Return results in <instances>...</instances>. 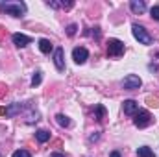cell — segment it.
<instances>
[{"label": "cell", "mask_w": 159, "mask_h": 157, "mask_svg": "<svg viewBox=\"0 0 159 157\" xmlns=\"http://www.w3.org/2000/svg\"><path fill=\"white\" fill-rule=\"evenodd\" d=\"M0 9L6 13V15H11V17H24L26 13V4L24 2H15V0H9V2H2L0 4Z\"/></svg>", "instance_id": "6da1fadb"}, {"label": "cell", "mask_w": 159, "mask_h": 157, "mask_svg": "<svg viewBox=\"0 0 159 157\" xmlns=\"http://www.w3.org/2000/svg\"><path fill=\"white\" fill-rule=\"evenodd\" d=\"M131 32H133V37L139 41L141 44H152V35L146 32L144 26H141V24H133V26H131Z\"/></svg>", "instance_id": "7a4b0ae2"}, {"label": "cell", "mask_w": 159, "mask_h": 157, "mask_svg": "<svg viewBox=\"0 0 159 157\" xmlns=\"http://www.w3.org/2000/svg\"><path fill=\"white\" fill-rule=\"evenodd\" d=\"M126 52V44L120 39H109L107 43V56L109 57H120Z\"/></svg>", "instance_id": "3957f363"}, {"label": "cell", "mask_w": 159, "mask_h": 157, "mask_svg": "<svg viewBox=\"0 0 159 157\" xmlns=\"http://www.w3.org/2000/svg\"><path fill=\"white\" fill-rule=\"evenodd\" d=\"M143 85V79L139 78L137 74H128L124 81H122V87L124 89H128V91H135V89H139Z\"/></svg>", "instance_id": "277c9868"}, {"label": "cell", "mask_w": 159, "mask_h": 157, "mask_svg": "<svg viewBox=\"0 0 159 157\" xmlns=\"http://www.w3.org/2000/svg\"><path fill=\"white\" fill-rule=\"evenodd\" d=\"M133 122H135L137 128L143 129V128H148V126L154 122V118H152V115H150L148 111H139V113L135 115V120H133Z\"/></svg>", "instance_id": "5b68a950"}, {"label": "cell", "mask_w": 159, "mask_h": 157, "mask_svg": "<svg viewBox=\"0 0 159 157\" xmlns=\"http://www.w3.org/2000/svg\"><path fill=\"white\" fill-rule=\"evenodd\" d=\"M24 104H19V102H15V104H11L9 107H0V115H6V117H15V115H19V113H22L24 111Z\"/></svg>", "instance_id": "8992f818"}, {"label": "cell", "mask_w": 159, "mask_h": 157, "mask_svg": "<svg viewBox=\"0 0 159 157\" xmlns=\"http://www.w3.org/2000/svg\"><path fill=\"white\" fill-rule=\"evenodd\" d=\"M122 111H124V115H128V117H135V115L139 113V104H137L135 100H124Z\"/></svg>", "instance_id": "52a82bcc"}, {"label": "cell", "mask_w": 159, "mask_h": 157, "mask_svg": "<svg viewBox=\"0 0 159 157\" xmlns=\"http://www.w3.org/2000/svg\"><path fill=\"white\" fill-rule=\"evenodd\" d=\"M87 57H89L87 48H83V46H76V48L72 50V59H74L78 65H83V63L87 61Z\"/></svg>", "instance_id": "ba28073f"}, {"label": "cell", "mask_w": 159, "mask_h": 157, "mask_svg": "<svg viewBox=\"0 0 159 157\" xmlns=\"http://www.w3.org/2000/svg\"><path fill=\"white\" fill-rule=\"evenodd\" d=\"M11 41H13V44H15V46L24 48L26 44H30V43H32V37H28V35H24V34H13V35H11Z\"/></svg>", "instance_id": "9c48e42d"}, {"label": "cell", "mask_w": 159, "mask_h": 157, "mask_svg": "<svg viewBox=\"0 0 159 157\" xmlns=\"http://www.w3.org/2000/svg\"><path fill=\"white\" fill-rule=\"evenodd\" d=\"M54 65L59 72L65 70V59H63V48H56L54 50Z\"/></svg>", "instance_id": "30bf717a"}, {"label": "cell", "mask_w": 159, "mask_h": 157, "mask_svg": "<svg viewBox=\"0 0 159 157\" xmlns=\"http://www.w3.org/2000/svg\"><path fill=\"white\" fill-rule=\"evenodd\" d=\"M129 9H131L133 13L141 15V13L146 11V4H144L143 0H131V2H129Z\"/></svg>", "instance_id": "8fae6325"}, {"label": "cell", "mask_w": 159, "mask_h": 157, "mask_svg": "<svg viewBox=\"0 0 159 157\" xmlns=\"http://www.w3.org/2000/svg\"><path fill=\"white\" fill-rule=\"evenodd\" d=\"M50 7H54V9H70L72 6H74V2L72 0H69V2H56V0H48L46 2Z\"/></svg>", "instance_id": "7c38bea8"}, {"label": "cell", "mask_w": 159, "mask_h": 157, "mask_svg": "<svg viewBox=\"0 0 159 157\" xmlns=\"http://www.w3.org/2000/svg\"><path fill=\"white\" fill-rule=\"evenodd\" d=\"M35 139H37L39 142L50 141V131H46V129H37V131H35Z\"/></svg>", "instance_id": "4fadbf2b"}, {"label": "cell", "mask_w": 159, "mask_h": 157, "mask_svg": "<svg viewBox=\"0 0 159 157\" xmlns=\"http://www.w3.org/2000/svg\"><path fill=\"white\" fill-rule=\"evenodd\" d=\"M39 50L43 54H50V52H52V43L48 39H41L39 41Z\"/></svg>", "instance_id": "5bb4252c"}, {"label": "cell", "mask_w": 159, "mask_h": 157, "mask_svg": "<svg viewBox=\"0 0 159 157\" xmlns=\"http://www.w3.org/2000/svg\"><path fill=\"white\" fill-rule=\"evenodd\" d=\"M94 113H96V117H94V118H96L98 122H102V120L106 118V107L98 104V105H94Z\"/></svg>", "instance_id": "9a60e30c"}, {"label": "cell", "mask_w": 159, "mask_h": 157, "mask_svg": "<svg viewBox=\"0 0 159 157\" xmlns=\"http://www.w3.org/2000/svg\"><path fill=\"white\" fill-rule=\"evenodd\" d=\"M137 155L139 157H156V154H154L148 146H141V148L137 150Z\"/></svg>", "instance_id": "2e32d148"}, {"label": "cell", "mask_w": 159, "mask_h": 157, "mask_svg": "<svg viewBox=\"0 0 159 157\" xmlns=\"http://www.w3.org/2000/svg\"><path fill=\"white\" fill-rule=\"evenodd\" d=\"M56 122H57L61 128H69V126H70L69 117H65V115H61V113H59V115H56Z\"/></svg>", "instance_id": "e0dca14e"}, {"label": "cell", "mask_w": 159, "mask_h": 157, "mask_svg": "<svg viewBox=\"0 0 159 157\" xmlns=\"http://www.w3.org/2000/svg\"><path fill=\"white\" fill-rule=\"evenodd\" d=\"M39 120V113L37 111H30L28 113V118H26V124H34V122H37Z\"/></svg>", "instance_id": "ac0fdd59"}, {"label": "cell", "mask_w": 159, "mask_h": 157, "mask_svg": "<svg viewBox=\"0 0 159 157\" xmlns=\"http://www.w3.org/2000/svg\"><path fill=\"white\" fill-rule=\"evenodd\" d=\"M41 74H43L41 70H37V72L34 74V78H32V87H37V85L41 83V79H43V76H41Z\"/></svg>", "instance_id": "d6986e66"}, {"label": "cell", "mask_w": 159, "mask_h": 157, "mask_svg": "<svg viewBox=\"0 0 159 157\" xmlns=\"http://www.w3.org/2000/svg\"><path fill=\"white\" fill-rule=\"evenodd\" d=\"M11 157H32V154L26 152V150H17V152H13V155Z\"/></svg>", "instance_id": "ffe728a7"}, {"label": "cell", "mask_w": 159, "mask_h": 157, "mask_svg": "<svg viewBox=\"0 0 159 157\" xmlns=\"http://www.w3.org/2000/svg\"><path fill=\"white\" fill-rule=\"evenodd\" d=\"M76 30H78V26H76V24H69V26H67V35H69V37L76 35Z\"/></svg>", "instance_id": "44dd1931"}, {"label": "cell", "mask_w": 159, "mask_h": 157, "mask_svg": "<svg viewBox=\"0 0 159 157\" xmlns=\"http://www.w3.org/2000/svg\"><path fill=\"white\" fill-rule=\"evenodd\" d=\"M150 15H152L154 20H159V6H154V7L150 9Z\"/></svg>", "instance_id": "7402d4cb"}, {"label": "cell", "mask_w": 159, "mask_h": 157, "mask_svg": "<svg viewBox=\"0 0 159 157\" xmlns=\"http://www.w3.org/2000/svg\"><path fill=\"white\" fill-rule=\"evenodd\" d=\"M6 92H7V87H6L4 83H0V98H2V96H6Z\"/></svg>", "instance_id": "603a6c76"}, {"label": "cell", "mask_w": 159, "mask_h": 157, "mask_svg": "<svg viewBox=\"0 0 159 157\" xmlns=\"http://www.w3.org/2000/svg\"><path fill=\"white\" fill-rule=\"evenodd\" d=\"M98 139H100V135H98V133H93V135L89 137V142H94V141H98Z\"/></svg>", "instance_id": "cb8c5ba5"}, {"label": "cell", "mask_w": 159, "mask_h": 157, "mask_svg": "<svg viewBox=\"0 0 159 157\" xmlns=\"http://www.w3.org/2000/svg\"><path fill=\"white\" fill-rule=\"evenodd\" d=\"M148 105H154V107H157L159 102H157V100H152V98H148Z\"/></svg>", "instance_id": "d4e9b609"}, {"label": "cell", "mask_w": 159, "mask_h": 157, "mask_svg": "<svg viewBox=\"0 0 159 157\" xmlns=\"http://www.w3.org/2000/svg\"><path fill=\"white\" fill-rule=\"evenodd\" d=\"M93 34H94V37H96V39H100V28H94V32H93Z\"/></svg>", "instance_id": "484cf974"}, {"label": "cell", "mask_w": 159, "mask_h": 157, "mask_svg": "<svg viewBox=\"0 0 159 157\" xmlns=\"http://www.w3.org/2000/svg\"><path fill=\"white\" fill-rule=\"evenodd\" d=\"M109 157H120V152L115 150V152H111V155H109Z\"/></svg>", "instance_id": "4316f807"}, {"label": "cell", "mask_w": 159, "mask_h": 157, "mask_svg": "<svg viewBox=\"0 0 159 157\" xmlns=\"http://www.w3.org/2000/svg\"><path fill=\"white\" fill-rule=\"evenodd\" d=\"M50 157H65V155H63V154H52Z\"/></svg>", "instance_id": "83f0119b"}, {"label": "cell", "mask_w": 159, "mask_h": 157, "mask_svg": "<svg viewBox=\"0 0 159 157\" xmlns=\"http://www.w3.org/2000/svg\"><path fill=\"white\" fill-rule=\"evenodd\" d=\"M0 157H2V155H0Z\"/></svg>", "instance_id": "f1b7e54d"}]
</instances>
